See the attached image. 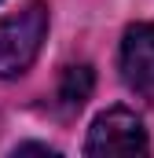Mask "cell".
Listing matches in <instances>:
<instances>
[{"label":"cell","instance_id":"6da1fadb","mask_svg":"<svg viewBox=\"0 0 154 158\" xmlns=\"http://www.w3.org/2000/svg\"><path fill=\"white\" fill-rule=\"evenodd\" d=\"M44 37H48V7L40 0H30L15 15L0 19V77H22L40 55Z\"/></svg>","mask_w":154,"mask_h":158},{"label":"cell","instance_id":"7a4b0ae2","mask_svg":"<svg viewBox=\"0 0 154 158\" xmlns=\"http://www.w3.org/2000/svg\"><path fill=\"white\" fill-rule=\"evenodd\" d=\"M151 140L143 121L125 107H110L92 121L88 140H84V155L92 158H117V155H147Z\"/></svg>","mask_w":154,"mask_h":158},{"label":"cell","instance_id":"3957f363","mask_svg":"<svg viewBox=\"0 0 154 158\" xmlns=\"http://www.w3.org/2000/svg\"><path fill=\"white\" fill-rule=\"evenodd\" d=\"M121 77L125 85L143 96L154 99V22H136L125 30L121 37Z\"/></svg>","mask_w":154,"mask_h":158},{"label":"cell","instance_id":"277c9868","mask_svg":"<svg viewBox=\"0 0 154 158\" xmlns=\"http://www.w3.org/2000/svg\"><path fill=\"white\" fill-rule=\"evenodd\" d=\"M92 85H95V74H92L88 63L66 66L63 77H59V88H55V110H59V114H77V110L88 103Z\"/></svg>","mask_w":154,"mask_h":158},{"label":"cell","instance_id":"5b68a950","mask_svg":"<svg viewBox=\"0 0 154 158\" xmlns=\"http://www.w3.org/2000/svg\"><path fill=\"white\" fill-rule=\"evenodd\" d=\"M15 155H48V158H51L55 151H51V147H44V143H22Z\"/></svg>","mask_w":154,"mask_h":158}]
</instances>
